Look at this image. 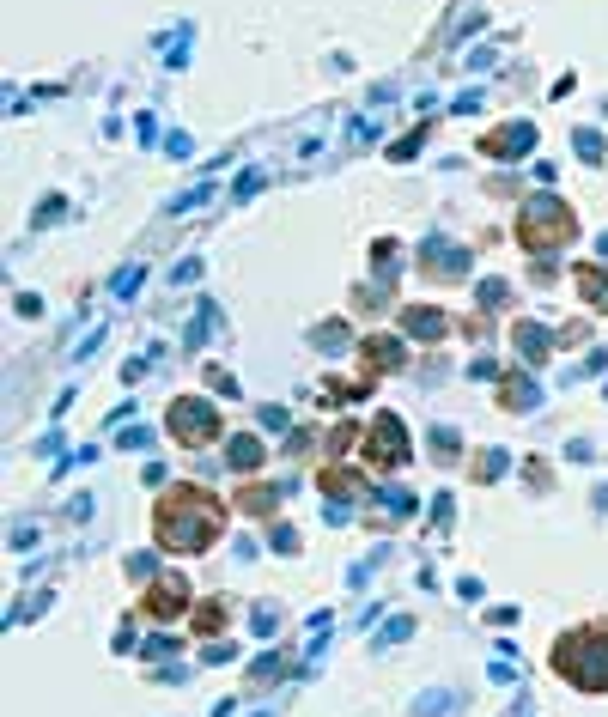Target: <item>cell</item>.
<instances>
[{
	"label": "cell",
	"instance_id": "obj_1",
	"mask_svg": "<svg viewBox=\"0 0 608 717\" xmlns=\"http://www.w3.org/2000/svg\"><path fill=\"white\" fill-rule=\"evenodd\" d=\"M225 535V505L207 487H165L159 505H152V541L165 553H207Z\"/></svg>",
	"mask_w": 608,
	"mask_h": 717
},
{
	"label": "cell",
	"instance_id": "obj_2",
	"mask_svg": "<svg viewBox=\"0 0 608 717\" xmlns=\"http://www.w3.org/2000/svg\"><path fill=\"white\" fill-rule=\"evenodd\" d=\"M554 675L578 693H608V626H572L554 645Z\"/></svg>",
	"mask_w": 608,
	"mask_h": 717
},
{
	"label": "cell",
	"instance_id": "obj_3",
	"mask_svg": "<svg viewBox=\"0 0 608 717\" xmlns=\"http://www.w3.org/2000/svg\"><path fill=\"white\" fill-rule=\"evenodd\" d=\"M578 237V213L566 207V201H554V195H536L523 207V219H517V244L523 250H560V244H572Z\"/></svg>",
	"mask_w": 608,
	"mask_h": 717
},
{
	"label": "cell",
	"instance_id": "obj_4",
	"mask_svg": "<svg viewBox=\"0 0 608 717\" xmlns=\"http://www.w3.org/2000/svg\"><path fill=\"white\" fill-rule=\"evenodd\" d=\"M365 462L371 468H402L408 462V426L390 420V414H377L371 432H365Z\"/></svg>",
	"mask_w": 608,
	"mask_h": 717
},
{
	"label": "cell",
	"instance_id": "obj_5",
	"mask_svg": "<svg viewBox=\"0 0 608 717\" xmlns=\"http://www.w3.org/2000/svg\"><path fill=\"white\" fill-rule=\"evenodd\" d=\"M171 438L177 444H213L219 438V414L207 402H195V395H183V402H171Z\"/></svg>",
	"mask_w": 608,
	"mask_h": 717
},
{
	"label": "cell",
	"instance_id": "obj_6",
	"mask_svg": "<svg viewBox=\"0 0 608 717\" xmlns=\"http://www.w3.org/2000/svg\"><path fill=\"white\" fill-rule=\"evenodd\" d=\"M140 608H146V620H177V614L189 608V584L171 572V578H159V584L146 590V602H140Z\"/></svg>",
	"mask_w": 608,
	"mask_h": 717
},
{
	"label": "cell",
	"instance_id": "obj_7",
	"mask_svg": "<svg viewBox=\"0 0 608 717\" xmlns=\"http://www.w3.org/2000/svg\"><path fill=\"white\" fill-rule=\"evenodd\" d=\"M384 371H402V341L371 335L365 341V377H384Z\"/></svg>",
	"mask_w": 608,
	"mask_h": 717
},
{
	"label": "cell",
	"instance_id": "obj_8",
	"mask_svg": "<svg viewBox=\"0 0 608 717\" xmlns=\"http://www.w3.org/2000/svg\"><path fill=\"white\" fill-rule=\"evenodd\" d=\"M238 505H244L250 517H274V505H280V493H274V487H238Z\"/></svg>",
	"mask_w": 608,
	"mask_h": 717
},
{
	"label": "cell",
	"instance_id": "obj_9",
	"mask_svg": "<svg viewBox=\"0 0 608 717\" xmlns=\"http://www.w3.org/2000/svg\"><path fill=\"white\" fill-rule=\"evenodd\" d=\"M578 292H584L596 310H608V268H578Z\"/></svg>",
	"mask_w": 608,
	"mask_h": 717
},
{
	"label": "cell",
	"instance_id": "obj_10",
	"mask_svg": "<svg viewBox=\"0 0 608 717\" xmlns=\"http://www.w3.org/2000/svg\"><path fill=\"white\" fill-rule=\"evenodd\" d=\"M232 468H238V474H256V468H262V444H256V438H232Z\"/></svg>",
	"mask_w": 608,
	"mask_h": 717
},
{
	"label": "cell",
	"instance_id": "obj_11",
	"mask_svg": "<svg viewBox=\"0 0 608 717\" xmlns=\"http://www.w3.org/2000/svg\"><path fill=\"white\" fill-rule=\"evenodd\" d=\"M408 329H414V335H444V316H432L426 304H414V310H408Z\"/></svg>",
	"mask_w": 608,
	"mask_h": 717
},
{
	"label": "cell",
	"instance_id": "obj_12",
	"mask_svg": "<svg viewBox=\"0 0 608 717\" xmlns=\"http://www.w3.org/2000/svg\"><path fill=\"white\" fill-rule=\"evenodd\" d=\"M225 626V602H207V608H195V632H219Z\"/></svg>",
	"mask_w": 608,
	"mask_h": 717
}]
</instances>
